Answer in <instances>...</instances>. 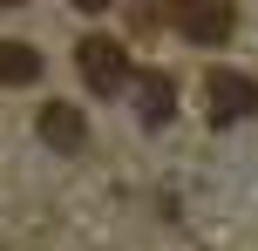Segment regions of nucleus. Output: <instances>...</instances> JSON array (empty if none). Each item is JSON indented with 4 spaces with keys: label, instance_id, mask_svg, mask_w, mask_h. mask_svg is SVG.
<instances>
[{
    "label": "nucleus",
    "instance_id": "obj_1",
    "mask_svg": "<svg viewBox=\"0 0 258 251\" xmlns=\"http://www.w3.org/2000/svg\"><path fill=\"white\" fill-rule=\"evenodd\" d=\"M75 68H82V81H89L95 95H116L129 89V54H122V41H109V34H89L75 48Z\"/></svg>",
    "mask_w": 258,
    "mask_h": 251
},
{
    "label": "nucleus",
    "instance_id": "obj_5",
    "mask_svg": "<svg viewBox=\"0 0 258 251\" xmlns=\"http://www.w3.org/2000/svg\"><path fill=\"white\" fill-rule=\"evenodd\" d=\"M136 116L150 122V129L177 116V89H170V75H143V81H136Z\"/></svg>",
    "mask_w": 258,
    "mask_h": 251
},
{
    "label": "nucleus",
    "instance_id": "obj_8",
    "mask_svg": "<svg viewBox=\"0 0 258 251\" xmlns=\"http://www.w3.org/2000/svg\"><path fill=\"white\" fill-rule=\"evenodd\" d=\"M0 7H21V0H0Z\"/></svg>",
    "mask_w": 258,
    "mask_h": 251
},
{
    "label": "nucleus",
    "instance_id": "obj_6",
    "mask_svg": "<svg viewBox=\"0 0 258 251\" xmlns=\"http://www.w3.org/2000/svg\"><path fill=\"white\" fill-rule=\"evenodd\" d=\"M0 81H7V89L41 81V54L27 48V41H0Z\"/></svg>",
    "mask_w": 258,
    "mask_h": 251
},
{
    "label": "nucleus",
    "instance_id": "obj_2",
    "mask_svg": "<svg viewBox=\"0 0 258 251\" xmlns=\"http://www.w3.org/2000/svg\"><path fill=\"white\" fill-rule=\"evenodd\" d=\"M170 21H177L183 41L218 48V41L231 34V0H170Z\"/></svg>",
    "mask_w": 258,
    "mask_h": 251
},
{
    "label": "nucleus",
    "instance_id": "obj_3",
    "mask_svg": "<svg viewBox=\"0 0 258 251\" xmlns=\"http://www.w3.org/2000/svg\"><path fill=\"white\" fill-rule=\"evenodd\" d=\"M204 95H211V122H245V116H258V81L238 75V68H211Z\"/></svg>",
    "mask_w": 258,
    "mask_h": 251
},
{
    "label": "nucleus",
    "instance_id": "obj_7",
    "mask_svg": "<svg viewBox=\"0 0 258 251\" xmlns=\"http://www.w3.org/2000/svg\"><path fill=\"white\" fill-rule=\"evenodd\" d=\"M68 7H82V14H102V7H109V0H68Z\"/></svg>",
    "mask_w": 258,
    "mask_h": 251
},
{
    "label": "nucleus",
    "instance_id": "obj_4",
    "mask_svg": "<svg viewBox=\"0 0 258 251\" xmlns=\"http://www.w3.org/2000/svg\"><path fill=\"white\" fill-rule=\"evenodd\" d=\"M34 129H41V143H48V149H61V156L89 149V122H82V109H75V102H48Z\"/></svg>",
    "mask_w": 258,
    "mask_h": 251
}]
</instances>
